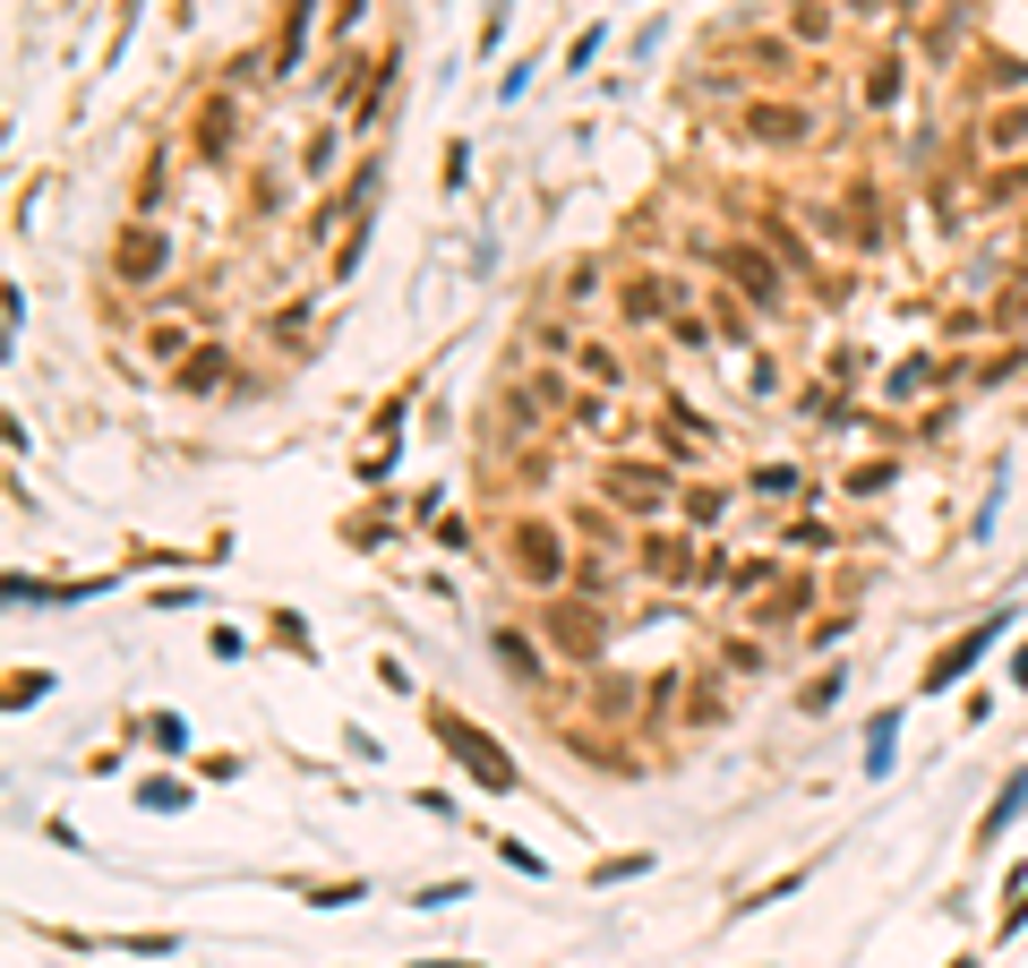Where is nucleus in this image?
I'll use <instances>...</instances> for the list:
<instances>
[{
  "label": "nucleus",
  "mask_w": 1028,
  "mask_h": 968,
  "mask_svg": "<svg viewBox=\"0 0 1028 968\" xmlns=\"http://www.w3.org/2000/svg\"><path fill=\"white\" fill-rule=\"evenodd\" d=\"M711 266H720V284H738V300H746V309L780 318V300H789L780 249H763V240H711Z\"/></svg>",
  "instance_id": "nucleus-1"
},
{
  "label": "nucleus",
  "mask_w": 1028,
  "mask_h": 968,
  "mask_svg": "<svg viewBox=\"0 0 1028 968\" xmlns=\"http://www.w3.org/2000/svg\"><path fill=\"white\" fill-rule=\"evenodd\" d=\"M506 566H514V583H532V591H557V583L575 575V566H566V532H548V523H514L506 532Z\"/></svg>",
  "instance_id": "nucleus-2"
},
{
  "label": "nucleus",
  "mask_w": 1028,
  "mask_h": 968,
  "mask_svg": "<svg viewBox=\"0 0 1028 968\" xmlns=\"http://www.w3.org/2000/svg\"><path fill=\"white\" fill-rule=\"evenodd\" d=\"M541 635H548V651H566V660H600V651H609V617H600V600H548Z\"/></svg>",
  "instance_id": "nucleus-3"
},
{
  "label": "nucleus",
  "mask_w": 1028,
  "mask_h": 968,
  "mask_svg": "<svg viewBox=\"0 0 1028 968\" xmlns=\"http://www.w3.org/2000/svg\"><path fill=\"white\" fill-rule=\"evenodd\" d=\"M600 497H609L617 515H660V506L677 497V481H669V463H635V454H626V463L600 472Z\"/></svg>",
  "instance_id": "nucleus-4"
},
{
  "label": "nucleus",
  "mask_w": 1028,
  "mask_h": 968,
  "mask_svg": "<svg viewBox=\"0 0 1028 968\" xmlns=\"http://www.w3.org/2000/svg\"><path fill=\"white\" fill-rule=\"evenodd\" d=\"M438 738H446L454 754H463V772L481 780V789H514V763L481 738V729H472V720H463V711H438Z\"/></svg>",
  "instance_id": "nucleus-5"
},
{
  "label": "nucleus",
  "mask_w": 1028,
  "mask_h": 968,
  "mask_svg": "<svg viewBox=\"0 0 1028 968\" xmlns=\"http://www.w3.org/2000/svg\"><path fill=\"white\" fill-rule=\"evenodd\" d=\"M738 130H746V146H805V137H814V121H805L798 103H746Z\"/></svg>",
  "instance_id": "nucleus-6"
},
{
  "label": "nucleus",
  "mask_w": 1028,
  "mask_h": 968,
  "mask_svg": "<svg viewBox=\"0 0 1028 968\" xmlns=\"http://www.w3.org/2000/svg\"><path fill=\"white\" fill-rule=\"evenodd\" d=\"M642 557V575H660V583H686V575H703V557H695V540H677V532H642L635 540Z\"/></svg>",
  "instance_id": "nucleus-7"
},
{
  "label": "nucleus",
  "mask_w": 1028,
  "mask_h": 968,
  "mask_svg": "<svg viewBox=\"0 0 1028 968\" xmlns=\"http://www.w3.org/2000/svg\"><path fill=\"white\" fill-rule=\"evenodd\" d=\"M995 635H1003V609H995V617H977V626H968L960 643H943V651H934V669H926V694H934V686H952V678L968 669V660H977V651L995 643Z\"/></svg>",
  "instance_id": "nucleus-8"
},
{
  "label": "nucleus",
  "mask_w": 1028,
  "mask_h": 968,
  "mask_svg": "<svg viewBox=\"0 0 1028 968\" xmlns=\"http://www.w3.org/2000/svg\"><path fill=\"white\" fill-rule=\"evenodd\" d=\"M617 300H626V318H635V326L677 318V284H669V275H635V284L617 291Z\"/></svg>",
  "instance_id": "nucleus-9"
},
{
  "label": "nucleus",
  "mask_w": 1028,
  "mask_h": 968,
  "mask_svg": "<svg viewBox=\"0 0 1028 968\" xmlns=\"http://www.w3.org/2000/svg\"><path fill=\"white\" fill-rule=\"evenodd\" d=\"M814 609V583H789V591H771L763 609H754V626H763V635H789V617H805Z\"/></svg>",
  "instance_id": "nucleus-10"
},
{
  "label": "nucleus",
  "mask_w": 1028,
  "mask_h": 968,
  "mask_svg": "<svg viewBox=\"0 0 1028 968\" xmlns=\"http://www.w3.org/2000/svg\"><path fill=\"white\" fill-rule=\"evenodd\" d=\"M977 146H986V155H1020V146H1028V112H986Z\"/></svg>",
  "instance_id": "nucleus-11"
},
{
  "label": "nucleus",
  "mask_w": 1028,
  "mask_h": 968,
  "mask_svg": "<svg viewBox=\"0 0 1028 968\" xmlns=\"http://www.w3.org/2000/svg\"><path fill=\"white\" fill-rule=\"evenodd\" d=\"M497 660H506L523 686H541V651H532V635H514V626H497Z\"/></svg>",
  "instance_id": "nucleus-12"
},
{
  "label": "nucleus",
  "mask_w": 1028,
  "mask_h": 968,
  "mask_svg": "<svg viewBox=\"0 0 1028 968\" xmlns=\"http://www.w3.org/2000/svg\"><path fill=\"white\" fill-rule=\"evenodd\" d=\"M121 266H128V284H146V275L163 266V240H155V231H128V240H121Z\"/></svg>",
  "instance_id": "nucleus-13"
},
{
  "label": "nucleus",
  "mask_w": 1028,
  "mask_h": 968,
  "mask_svg": "<svg viewBox=\"0 0 1028 968\" xmlns=\"http://www.w3.org/2000/svg\"><path fill=\"white\" fill-rule=\"evenodd\" d=\"M711 326H720V343H746V309H738V284H711Z\"/></svg>",
  "instance_id": "nucleus-14"
},
{
  "label": "nucleus",
  "mask_w": 1028,
  "mask_h": 968,
  "mask_svg": "<svg viewBox=\"0 0 1028 968\" xmlns=\"http://www.w3.org/2000/svg\"><path fill=\"white\" fill-rule=\"evenodd\" d=\"M575 360H583V378H592V387H626V360L600 352V343H575Z\"/></svg>",
  "instance_id": "nucleus-15"
},
{
  "label": "nucleus",
  "mask_w": 1028,
  "mask_h": 968,
  "mask_svg": "<svg viewBox=\"0 0 1028 968\" xmlns=\"http://www.w3.org/2000/svg\"><path fill=\"white\" fill-rule=\"evenodd\" d=\"M309 18H318V9H309V0H291V9H284V43H275V61H300V34H309Z\"/></svg>",
  "instance_id": "nucleus-16"
},
{
  "label": "nucleus",
  "mask_w": 1028,
  "mask_h": 968,
  "mask_svg": "<svg viewBox=\"0 0 1028 968\" xmlns=\"http://www.w3.org/2000/svg\"><path fill=\"white\" fill-rule=\"evenodd\" d=\"M892 738H900V720H892V711H883V720H874V729H866V772H874V780L892 772Z\"/></svg>",
  "instance_id": "nucleus-17"
},
{
  "label": "nucleus",
  "mask_w": 1028,
  "mask_h": 968,
  "mask_svg": "<svg viewBox=\"0 0 1028 968\" xmlns=\"http://www.w3.org/2000/svg\"><path fill=\"white\" fill-rule=\"evenodd\" d=\"M566 420H575V429H617L609 394H575V403H566Z\"/></svg>",
  "instance_id": "nucleus-18"
},
{
  "label": "nucleus",
  "mask_w": 1028,
  "mask_h": 968,
  "mask_svg": "<svg viewBox=\"0 0 1028 968\" xmlns=\"http://www.w3.org/2000/svg\"><path fill=\"white\" fill-rule=\"evenodd\" d=\"M754 488H763V497H798L805 472H798V463H763V472H754Z\"/></svg>",
  "instance_id": "nucleus-19"
},
{
  "label": "nucleus",
  "mask_w": 1028,
  "mask_h": 968,
  "mask_svg": "<svg viewBox=\"0 0 1028 968\" xmlns=\"http://www.w3.org/2000/svg\"><path fill=\"white\" fill-rule=\"evenodd\" d=\"M146 352H155V360H181V352H189V326H181V318H172V326H146Z\"/></svg>",
  "instance_id": "nucleus-20"
},
{
  "label": "nucleus",
  "mask_w": 1028,
  "mask_h": 968,
  "mask_svg": "<svg viewBox=\"0 0 1028 968\" xmlns=\"http://www.w3.org/2000/svg\"><path fill=\"white\" fill-rule=\"evenodd\" d=\"M43 686H52V678H43V669H18V678H9V711L43 703Z\"/></svg>",
  "instance_id": "nucleus-21"
},
{
  "label": "nucleus",
  "mask_w": 1028,
  "mask_h": 968,
  "mask_svg": "<svg viewBox=\"0 0 1028 968\" xmlns=\"http://www.w3.org/2000/svg\"><path fill=\"white\" fill-rule=\"evenodd\" d=\"M1028 806V772L1020 780H1011V789H1003V797H995V806H986V823H995V832H1003V823H1011V814H1020Z\"/></svg>",
  "instance_id": "nucleus-22"
},
{
  "label": "nucleus",
  "mask_w": 1028,
  "mask_h": 968,
  "mask_svg": "<svg viewBox=\"0 0 1028 968\" xmlns=\"http://www.w3.org/2000/svg\"><path fill=\"white\" fill-rule=\"evenodd\" d=\"M900 95V61H874V78H866V103H892Z\"/></svg>",
  "instance_id": "nucleus-23"
},
{
  "label": "nucleus",
  "mask_w": 1028,
  "mask_h": 968,
  "mask_svg": "<svg viewBox=\"0 0 1028 968\" xmlns=\"http://www.w3.org/2000/svg\"><path fill=\"white\" fill-rule=\"evenodd\" d=\"M215 378H224V352H197L189 369H181V387H215Z\"/></svg>",
  "instance_id": "nucleus-24"
},
{
  "label": "nucleus",
  "mask_w": 1028,
  "mask_h": 968,
  "mask_svg": "<svg viewBox=\"0 0 1028 968\" xmlns=\"http://www.w3.org/2000/svg\"><path fill=\"white\" fill-rule=\"evenodd\" d=\"M720 506H729L720 488H686V515H695V523H720Z\"/></svg>",
  "instance_id": "nucleus-25"
},
{
  "label": "nucleus",
  "mask_w": 1028,
  "mask_h": 968,
  "mask_svg": "<svg viewBox=\"0 0 1028 968\" xmlns=\"http://www.w3.org/2000/svg\"><path fill=\"white\" fill-rule=\"evenodd\" d=\"M746 61H754V78H780V69H789V52H780V43H746Z\"/></svg>",
  "instance_id": "nucleus-26"
},
{
  "label": "nucleus",
  "mask_w": 1028,
  "mask_h": 968,
  "mask_svg": "<svg viewBox=\"0 0 1028 968\" xmlns=\"http://www.w3.org/2000/svg\"><path fill=\"white\" fill-rule=\"evenodd\" d=\"M600 291V266H566V300H592Z\"/></svg>",
  "instance_id": "nucleus-27"
},
{
  "label": "nucleus",
  "mask_w": 1028,
  "mask_h": 968,
  "mask_svg": "<svg viewBox=\"0 0 1028 968\" xmlns=\"http://www.w3.org/2000/svg\"><path fill=\"white\" fill-rule=\"evenodd\" d=\"M849 488H857V497H874V488H892V463H866V472H849Z\"/></svg>",
  "instance_id": "nucleus-28"
},
{
  "label": "nucleus",
  "mask_w": 1028,
  "mask_h": 968,
  "mask_svg": "<svg viewBox=\"0 0 1028 968\" xmlns=\"http://www.w3.org/2000/svg\"><path fill=\"white\" fill-rule=\"evenodd\" d=\"M626 874H651V857H609V866L592 874V883H626Z\"/></svg>",
  "instance_id": "nucleus-29"
}]
</instances>
